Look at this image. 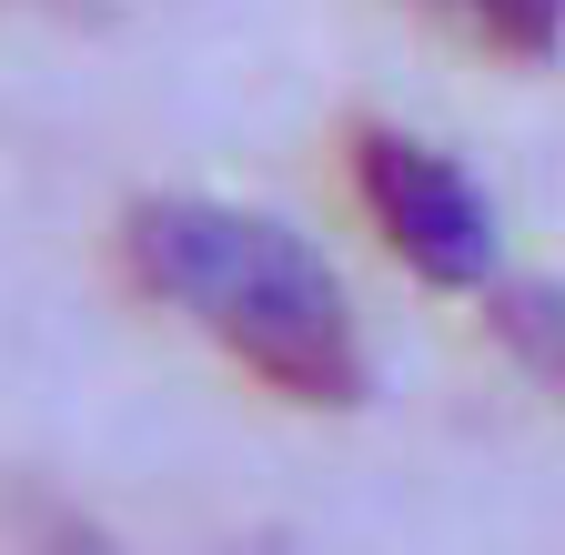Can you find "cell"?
Returning a JSON list of instances; mask_svg holds the SVG:
<instances>
[{
    "instance_id": "7a4b0ae2",
    "label": "cell",
    "mask_w": 565,
    "mask_h": 555,
    "mask_svg": "<svg viewBox=\"0 0 565 555\" xmlns=\"http://www.w3.org/2000/svg\"><path fill=\"white\" fill-rule=\"evenodd\" d=\"M343 182H353L364 223L384 233V253L414 284H435V293H484L494 284L505 223H494V192L445 142H424L404 121H353L343 131Z\"/></svg>"
},
{
    "instance_id": "5b68a950",
    "label": "cell",
    "mask_w": 565,
    "mask_h": 555,
    "mask_svg": "<svg viewBox=\"0 0 565 555\" xmlns=\"http://www.w3.org/2000/svg\"><path fill=\"white\" fill-rule=\"evenodd\" d=\"M11 545L21 555H121L102 515H82L71 495H21L11 505Z\"/></svg>"
},
{
    "instance_id": "6da1fadb",
    "label": "cell",
    "mask_w": 565,
    "mask_h": 555,
    "mask_svg": "<svg viewBox=\"0 0 565 555\" xmlns=\"http://www.w3.org/2000/svg\"><path fill=\"white\" fill-rule=\"evenodd\" d=\"M121 273L141 303L182 313L212 354L282 404L353 414L374 384L343 273L273 213H243L212 192H141L121 213Z\"/></svg>"
},
{
    "instance_id": "3957f363",
    "label": "cell",
    "mask_w": 565,
    "mask_h": 555,
    "mask_svg": "<svg viewBox=\"0 0 565 555\" xmlns=\"http://www.w3.org/2000/svg\"><path fill=\"white\" fill-rule=\"evenodd\" d=\"M424 11L494 61H555L565 51V0H424Z\"/></svg>"
},
{
    "instance_id": "277c9868",
    "label": "cell",
    "mask_w": 565,
    "mask_h": 555,
    "mask_svg": "<svg viewBox=\"0 0 565 555\" xmlns=\"http://www.w3.org/2000/svg\"><path fill=\"white\" fill-rule=\"evenodd\" d=\"M494 343L545 384V394H565V273H535V284H505L494 293Z\"/></svg>"
}]
</instances>
